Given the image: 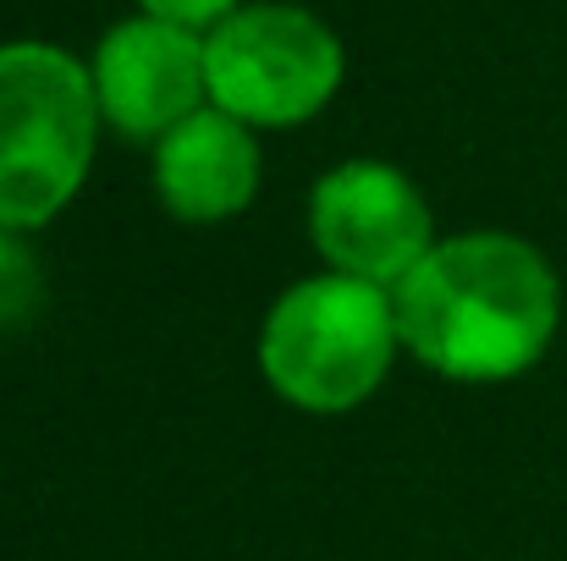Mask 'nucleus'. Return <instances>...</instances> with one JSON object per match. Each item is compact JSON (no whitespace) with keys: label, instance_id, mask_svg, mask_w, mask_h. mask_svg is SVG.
Instances as JSON below:
<instances>
[{"label":"nucleus","instance_id":"5","mask_svg":"<svg viewBox=\"0 0 567 561\" xmlns=\"http://www.w3.org/2000/svg\"><path fill=\"white\" fill-rule=\"evenodd\" d=\"M309 242L337 276L402 287L441 242L430 198L391 160H342L309 193Z\"/></svg>","mask_w":567,"mask_h":561},{"label":"nucleus","instance_id":"3","mask_svg":"<svg viewBox=\"0 0 567 561\" xmlns=\"http://www.w3.org/2000/svg\"><path fill=\"white\" fill-rule=\"evenodd\" d=\"M402 353L385 287L320 270L287 287L259 325L265 385L303 413H353L380 391Z\"/></svg>","mask_w":567,"mask_h":561},{"label":"nucleus","instance_id":"9","mask_svg":"<svg viewBox=\"0 0 567 561\" xmlns=\"http://www.w3.org/2000/svg\"><path fill=\"white\" fill-rule=\"evenodd\" d=\"M150 17H166V22H183V28H215L220 17L237 11V0H138Z\"/></svg>","mask_w":567,"mask_h":561},{"label":"nucleus","instance_id":"1","mask_svg":"<svg viewBox=\"0 0 567 561\" xmlns=\"http://www.w3.org/2000/svg\"><path fill=\"white\" fill-rule=\"evenodd\" d=\"M402 347L441 380L491 385L529 374L563 325L551 259L513 231L441 237L402 287H391Z\"/></svg>","mask_w":567,"mask_h":561},{"label":"nucleus","instance_id":"4","mask_svg":"<svg viewBox=\"0 0 567 561\" xmlns=\"http://www.w3.org/2000/svg\"><path fill=\"white\" fill-rule=\"evenodd\" d=\"M209 105L243 127H303L342 89V39L303 6H237L204 33Z\"/></svg>","mask_w":567,"mask_h":561},{"label":"nucleus","instance_id":"7","mask_svg":"<svg viewBox=\"0 0 567 561\" xmlns=\"http://www.w3.org/2000/svg\"><path fill=\"white\" fill-rule=\"evenodd\" d=\"M259 138L237 116L204 105L155 144V193L188 226H220L259 193Z\"/></svg>","mask_w":567,"mask_h":561},{"label":"nucleus","instance_id":"2","mask_svg":"<svg viewBox=\"0 0 567 561\" xmlns=\"http://www.w3.org/2000/svg\"><path fill=\"white\" fill-rule=\"evenodd\" d=\"M89 61L61 44H0V226L39 231L89 183L100 149Z\"/></svg>","mask_w":567,"mask_h":561},{"label":"nucleus","instance_id":"6","mask_svg":"<svg viewBox=\"0 0 567 561\" xmlns=\"http://www.w3.org/2000/svg\"><path fill=\"white\" fill-rule=\"evenodd\" d=\"M89 77L105 127H116L133 144H161L172 127H183L209 105L204 33L150 11L116 22L94 44Z\"/></svg>","mask_w":567,"mask_h":561},{"label":"nucleus","instance_id":"8","mask_svg":"<svg viewBox=\"0 0 567 561\" xmlns=\"http://www.w3.org/2000/svg\"><path fill=\"white\" fill-rule=\"evenodd\" d=\"M44 303V276L22 231L0 226V331H22Z\"/></svg>","mask_w":567,"mask_h":561}]
</instances>
